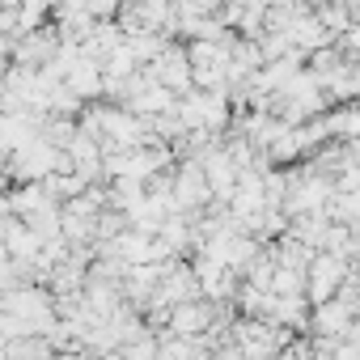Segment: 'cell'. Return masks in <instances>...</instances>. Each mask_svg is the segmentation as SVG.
<instances>
[{
	"instance_id": "cell-1",
	"label": "cell",
	"mask_w": 360,
	"mask_h": 360,
	"mask_svg": "<svg viewBox=\"0 0 360 360\" xmlns=\"http://www.w3.org/2000/svg\"><path fill=\"white\" fill-rule=\"evenodd\" d=\"M178 119H183L187 127H208V131H221L229 123V94L225 89H191L187 98L174 102Z\"/></svg>"
},
{
	"instance_id": "cell-2",
	"label": "cell",
	"mask_w": 360,
	"mask_h": 360,
	"mask_svg": "<svg viewBox=\"0 0 360 360\" xmlns=\"http://www.w3.org/2000/svg\"><path fill=\"white\" fill-rule=\"evenodd\" d=\"M347 276H352L347 255H339V250H314V259H309V267H305V297H309V305L335 297Z\"/></svg>"
},
{
	"instance_id": "cell-3",
	"label": "cell",
	"mask_w": 360,
	"mask_h": 360,
	"mask_svg": "<svg viewBox=\"0 0 360 360\" xmlns=\"http://www.w3.org/2000/svg\"><path fill=\"white\" fill-rule=\"evenodd\" d=\"M169 200H174V212H200L204 204H212V183H208L200 157H187L183 165L174 169Z\"/></svg>"
},
{
	"instance_id": "cell-4",
	"label": "cell",
	"mask_w": 360,
	"mask_h": 360,
	"mask_svg": "<svg viewBox=\"0 0 360 360\" xmlns=\"http://www.w3.org/2000/svg\"><path fill=\"white\" fill-rule=\"evenodd\" d=\"M60 43H64V39H60V30H56V26H34V30L18 34L13 64H22V68H47V64L56 60Z\"/></svg>"
},
{
	"instance_id": "cell-5",
	"label": "cell",
	"mask_w": 360,
	"mask_h": 360,
	"mask_svg": "<svg viewBox=\"0 0 360 360\" xmlns=\"http://www.w3.org/2000/svg\"><path fill=\"white\" fill-rule=\"evenodd\" d=\"M144 72H148L153 81H161L165 89L183 94V89H191V51L165 43V47L157 51V60H153V64H144Z\"/></svg>"
},
{
	"instance_id": "cell-6",
	"label": "cell",
	"mask_w": 360,
	"mask_h": 360,
	"mask_svg": "<svg viewBox=\"0 0 360 360\" xmlns=\"http://www.w3.org/2000/svg\"><path fill=\"white\" fill-rule=\"evenodd\" d=\"M165 326H169L174 335H208V330L217 326V309H212L204 297L178 301V305H169V314H165Z\"/></svg>"
},
{
	"instance_id": "cell-7",
	"label": "cell",
	"mask_w": 360,
	"mask_h": 360,
	"mask_svg": "<svg viewBox=\"0 0 360 360\" xmlns=\"http://www.w3.org/2000/svg\"><path fill=\"white\" fill-rule=\"evenodd\" d=\"M64 85L85 102V98H102V64L85 51H77V60L64 68Z\"/></svg>"
},
{
	"instance_id": "cell-8",
	"label": "cell",
	"mask_w": 360,
	"mask_h": 360,
	"mask_svg": "<svg viewBox=\"0 0 360 360\" xmlns=\"http://www.w3.org/2000/svg\"><path fill=\"white\" fill-rule=\"evenodd\" d=\"M322 123H326V136H339V140H360V102H352V106H339V110H330V115H322Z\"/></svg>"
},
{
	"instance_id": "cell-9",
	"label": "cell",
	"mask_w": 360,
	"mask_h": 360,
	"mask_svg": "<svg viewBox=\"0 0 360 360\" xmlns=\"http://www.w3.org/2000/svg\"><path fill=\"white\" fill-rule=\"evenodd\" d=\"M314 13H318V22H322V26H326L335 39H339V34H343V30L356 22V18H352V9L343 5V0H322V5H318Z\"/></svg>"
},
{
	"instance_id": "cell-10",
	"label": "cell",
	"mask_w": 360,
	"mask_h": 360,
	"mask_svg": "<svg viewBox=\"0 0 360 360\" xmlns=\"http://www.w3.org/2000/svg\"><path fill=\"white\" fill-rule=\"evenodd\" d=\"M225 5V0H178V5L169 9V18H208Z\"/></svg>"
},
{
	"instance_id": "cell-11",
	"label": "cell",
	"mask_w": 360,
	"mask_h": 360,
	"mask_svg": "<svg viewBox=\"0 0 360 360\" xmlns=\"http://www.w3.org/2000/svg\"><path fill=\"white\" fill-rule=\"evenodd\" d=\"M119 352H123V356H153V352H157V343H148V339H140V343H123Z\"/></svg>"
},
{
	"instance_id": "cell-12",
	"label": "cell",
	"mask_w": 360,
	"mask_h": 360,
	"mask_svg": "<svg viewBox=\"0 0 360 360\" xmlns=\"http://www.w3.org/2000/svg\"><path fill=\"white\" fill-rule=\"evenodd\" d=\"M343 5H347V9H352V18L360 22V0H343Z\"/></svg>"
},
{
	"instance_id": "cell-13",
	"label": "cell",
	"mask_w": 360,
	"mask_h": 360,
	"mask_svg": "<svg viewBox=\"0 0 360 360\" xmlns=\"http://www.w3.org/2000/svg\"><path fill=\"white\" fill-rule=\"evenodd\" d=\"M301 5H309V9H318V5H322V0H301Z\"/></svg>"
}]
</instances>
